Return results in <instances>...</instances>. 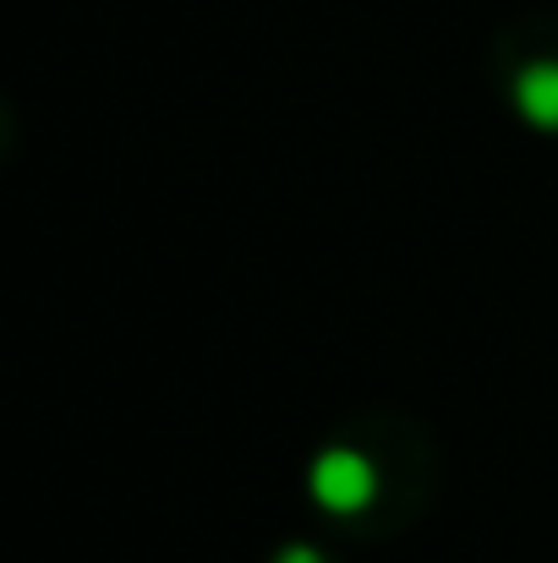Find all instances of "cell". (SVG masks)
<instances>
[{"label": "cell", "instance_id": "3", "mask_svg": "<svg viewBox=\"0 0 558 563\" xmlns=\"http://www.w3.org/2000/svg\"><path fill=\"white\" fill-rule=\"evenodd\" d=\"M280 563H324V559H318L313 548H285V553H280Z\"/></svg>", "mask_w": 558, "mask_h": 563}, {"label": "cell", "instance_id": "1", "mask_svg": "<svg viewBox=\"0 0 558 563\" xmlns=\"http://www.w3.org/2000/svg\"><path fill=\"white\" fill-rule=\"evenodd\" d=\"M378 493V471H372L368 454L357 449H329L318 465H313V498L335 515H357L368 509V498Z\"/></svg>", "mask_w": 558, "mask_h": 563}, {"label": "cell", "instance_id": "2", "mask_svg": "<svg viewBox=\"0 0 558 563\" xmlns=\"http://www.w3.org/2000/svg\"><path fill=\"white\" fill-rule=\"evenodd\" d=\"M515 104H521V115H526L532 126L558 132V60H537V66L521 71V82H515Z\"/></svg>", "mask_w": 558, "mask_h": 563}]
</instances>
